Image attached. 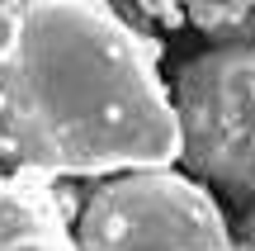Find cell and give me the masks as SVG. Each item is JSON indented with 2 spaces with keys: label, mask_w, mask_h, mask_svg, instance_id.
Listing matches in <instances>:
<instances>
[{
  "label": "cell",
  "mask_w": 255,
  "mask_h": 251,
  "mask_svg": "<svg viewBox=\"0 0 255 251\" xmlns=\"http://www.w3.org/2000/svg\"><path fill=\"white\" fill-rule=\"evenodd\" d=\"M237 14H241V5H232V0H194V9H189L194 24H199V28H213V33H218L227 19H237Z\"/></svg>",
  "instance_id": "5"
},
{
  "label": "cell",
  "mask_w": 255,
  "mask_h": 251,
  "mask_svg": "<svg viewBox=\"0 0 255 251\" xmlns=\"http://www.w3.org/2000/svg\"><path fill=\"white\" fill-rule=\"evenodd\" d=\"M76 251H237L213 195L170 166L119 171L90 195Z\"/></svg>",
  "instance_id": "2"
},
{
  "label": "cell",
  "mask_w": 255,
  "mask_h": 251,
  "mask_svg": "<svg viewBox=\"0 0 255 251\" xmlns=\"http://www.w3.org/2000/svg\"><path fill=\"white\" fill-rule=\"evenodd\" d=\"M180 157L232 199H255V47L227 43L175 76Z\"/></svg>",
  "instance_id": "3"
},
{
  "label": "cell",
  "mask_w": 255,
  "mask_h": 251,
  "mask_svg": "<svg viewBox=\"0 0 255 251\" xmlns=\"http://www.w3.org/2000/svg\"><path fill=\"white\" fill-rule=\"evenodd\" d=\"M28 5H33V0H0V9H9V14H24Z\"/></svg>",
  "instance_id": "8"
},
{
  "label": "cell",
  "mask_w": 255,
  "mask_h": 251,
  "mask_svg": "<svg viewBox=\"0 0 255 251\" xmlns=\"http://www.w3.org/2000/svg\"><path fill=\"white\" fill-rule=\"evenodd\" d=\"M14 28H19V14H9V9H0V52H5V47L14 43Z\"/></svg>",
  "instance_id": "7"
},
{
  "label": "cell",
  "mask_w": 255,
  "mask_h": 251,
  "mask_svg": "<svg viewBox=\"0 0 255 251\" xmlns=\"http://www.w3.org/2000/svg\"><path fill=\"white\" fill-rule=\"evenodd\" d=\"M151 38L104 0H33L0 52V157L38 176H119L180 161V119Z\"/></svg>",
  "instance_id": "1"
},
{
  "label": "cell",
  "mask_w": 255,
  "mask_h": 251,
  "mask_svg": "<svg viewBox=\"0 0 255 251\" xmlns=\"http://www.w3.org/2000/svg\"><path fill=\"white\" fill-rule=\"evenodd\" d=\"M0 251H76L66 214L43 180H0Z\"/></svg>",
  "instance_id": "4"
},
{
  "label": "cell",
  "mask_w": 255,
  "mask_h": 251,
  "mask_svg": "<svg viewBox=\"0 0 255 251\" xmlns=\"http://www.w3.org/2000/svg\"><path fill=\"white\" fill-rule=\"evenodd\" d=\"M142 5H146V14H161L165 19V24H180V9H175V0H142Z\"/></svg>",
  "instance_id": "6"
}]
</instances>
